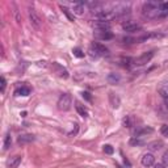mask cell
Masks as SVG:
<instances>
[{
	"mask_svg": "<svg viewBox=\"0 0 168 168\" xmlns=\"http://www.w3.org/2000/svg\"><path fill=\"white\" fill-rule=\"evenodd\" d=\"M160 12H161V3H159V2H147L143 4L142 13L147 18L158 17V16H160Z\"/></svg>",
	"mask_w": 168,
	"mask_h": 168,
	"instance_id": "1",
	"label": "cell"
},
{
	"mask_svg": "<svg viewBox=\"0 0 168 168\" xmlns=\"http://www.w3.org/2000/svg\"><path fill=\"white\" fill-rule=\"evenodd\" d=\"M71 104H72V97L68 95V93H63V95H60L59 100H58V109L59 110H68L71 108Z\"/></svg>",
	"mask_w": 168,
	"mask_h": 168,
	"instance_id": "2",
	"label": "cell"
},
{
	"mask_svg": "<svg viewBox=\"0 0 168 168\" xmlns=\"http://www.w3.org/2000/svg\"><path fill=\"white\" fill-rule=\"evenodd\" d=\"M152 58H154V51L145 53V54H142L141 57H138L137 59H134V65H137V66H143V65L148 63V62H150Z\"/></svg>",
	"mask_w": 168,
	"mask_h": 168,
	"instance_id": "3",
	"label": "cell"
},
{
	"mask_svg": "<svg viewBox=\"0 0 168 168\" xmlns=\"http://www.w3.org/2000/svg\"><path fill=\"white\" fill-rule=\"evenodd\" d=\"M122 29L127 33H134V32H137V30H141V25L134 22V21H126V22L122 24Z\"/></svg>",
	"mask_w": 168,
	"mask_h": 168,
	"instance_id": "4",
	"label": "cell"
},
{
	"mask_svg": "<svg viewBox=\"0 0 168 168\" xmlns=\"http://www.w3.org/2000/svg\"><path fill=\"white\" fill-rule=\"evenodd\" d=\"M142 166L143 167H154V164H155V156L152 154H150V152H147V154H145L142 156Z\"/></svg>",
	"mask_w": 168,
	"mask_h": 168,
	"instance_id": "5",
	"label": "cell"
},
{
	"mask_svg": "<svg viewBox=\"0 0 168 168\" xmlns=\"http://www.w3.org/2000/svg\"><path fill=\"white\" fill-rule=\"evenodd\" d=\"M93 28L96 30H110V24L107 21H96L93 22Z\"/></svg>",
	"mask_w": 168,
	"mask_h": 168,
	"instance_id": "6",
	"label": "cell"
},
{
	"mask_svg": "<svg viewBox=\"0 0 168 168\" xmlns=\"http://www.w3.org/2000/svg\"><path fill=\"white\" fill-rule=\"evenodd\" d=\"M154 132V129L150 126H145V127H141V129H137L134 132V137H142V135H146V134H150Z\"/></svg>",
	"mask_w": 168,
	"mask_h": 168,
	"instance_id": "7",
	"label": "cell"
},
{
	"mask_svg": "<svg viewBox=\"0 0 168 168\" xmlns=\"http://www.w3.org/2000/svg\"><path fill=\"white\" fill-rule=\"evenodd\" d=\"M96 37H98L100 40H110V38H113V34L109 30H97Z\"/></svg>",
	"mask_w": 168,
	"mask_h": 168,
	"instance_id": "8",
	"label": "cell"
},
{
	"mask_svg": "<svg viewBox=\"0 0 168 168\" xmlns=\"http://www.w3.org/2000/svg\"><path fill=\"white\" fill-rule=\"evenodd\" d=\"M20 163H21V156H20V155H16V156L11 158L8 160L7 166H8V168H16V167H18V164H20Z\"/></svg>",
	"mask_w": 168,
	"mask_h": 168,
	"instance_id": "9",
	"label": "cell"
},
{
	"mask_svg": "<svg viewBox=\"0 0 168 168\" xmlns=\"http://www.w3.org/2000/svg\"><path fill=\"white\" fill-rule=\"evenodd\" d=\"M29 17H30V22H32V25H33L34 28L38 29V28L41 26V20H40V17L37 16V15L34 13V12H30Z\"/></svg>",
	"mask_w": 168,
	"mask_h": 168,
	"instance_id": "10",
	"label": "cell"
},
{
	"mask_svg": "<svg viewBox=\"0 0 168 168\" xmlns=\"http://www.w3.org/2000/svg\"><path fill=\"white\" fill-rule=\"evenodd\" d=\"M92 47L98 53V55H100V57H101V55L108 54V49L105 47V46H103V45H100V43H92Z\"/></svg>",
	"mask_w": 168,
	"mask_h": 168,
	"instance_id": "11",
	"label": "cell"
},
{
	"mask_svg": "<svg viewBox=\"0 0 168 168\" xmlns=\"http://www.w3.org/2000/svg\"><path fill=\"white\" fill-rule=\"evenodd\" d=\"M158 92H159V95L164 98V100H168V84H161V85H159Z\"/></svg>",
	"mask_w": 168,
	"mask_h": 168,
	"instance_id": "12",
	"label": "cell"
},
{
	"mask_svg": "<svg viewBox=\"0 0 168 168\" xmlns=\"http://www.w3.org/2000/svg\"><path fill=\"white\" fill-rule=\"evenodd\" d=\"M33 141H34V135H32V134H25V135L18 137V143H29Z\"/></svg>",
	"mask_w": 168,
	"mask_h": 168,
	"instance_id": "13",
	"label": "cell"
},
{
	"mask_svg": "<svg viewBox=\"0 0 168 168\" xmlns=\"http://www.w3.org/2000/svg\"><path fill=\"white\" fill-rule=\"evenodd\" d=\"M72 12H74L75 15H83V13H84V4H83V3L74 4V7H72Z\"/></svg>",
	"mask_w": 168,
	"mask_h": 168,
	"instance_id": "14",
	"label": "cell"
},
{
	"mask_svg": "<svg viewBox=\"0 0 168 168\" xmlns=\"http://www.w3.org/2000/svg\"><path fill=\"white\" fill-rule=\"evenodd\" d=\"M109 100H110V104L113 108H118L120 107V97L116 96L114 93H110L109 95Z\"/></svg>",
	"mask_w": 168,
	"mask_h": 168,
	"instance_id": "15",
	"label": "cell"
},
{
	"mask_svg": "<svg viewBox=\"0 0 168 168\" xmlns=\"http://www.w3.org/2000/svg\"><path fill=\"white\" fill-rule=\"evenodd\" d=\"M122 125L125 126V127H132L134 126V118L132 116H126V117H123V120H122Z\"/></svg>",
	"mask_w": 168,
	"mask_h": 168,
	"instance_id": "16",
	"label": "cell"
},
{
	"mask_svg": "<svg viewBox=\"0 0 168 168\" xmlns=\"http://www.w3.org/2000/svg\"><path fill=\"white\" fill-rule=\"evenodd\" d=\"M130 145L132 146H142V145H145V139H143L142 137H133V138L130 139Z\"/></svg>",
	"mask_w": 168,
	"mask_h": 168,
	"instance_id": "17",
	"label": "cell"
},
{
	"mask_svg": "<svg viewBox=\"0 0 168 168\" xmlns=\"http://www.w3.org/2000/svg\"><path fill=\"white\" fill-rule=\"evenodd\" d=\"M161 147H163V142L161 141H155V142H151L150 145H148V148L152 151H158Z\"/></svg>",
	"mask_w": 168,
	"mask_h": 168,
	"instance_id": "18",
	"label": "cell"
},
{
	"mask_svg": "<svg viewBox=\"0 0 168 168\" xmlns=\"http://www.w3.org/2000/svg\"><path fill=\"white\" fill-rule=\"evenodd\" d=\"M29 93H30V89L28 88V87H21V88L15 91L16 96H29Z\"/></svg>",
	"mask_w": 168,
	"mask_h": 168,
	"instance_id": "19",
	"label": "cell"
},
{
	"mask_svg": "<svg viewBox=\"0 0 168 168\" xmlns=\"http://www.w3.org/2000/svg\"><path fill=\"white\" fill-rule=\"evenodd\" d=\"M120 80H121V78L118 74H109L108 75V82L110 84H117V83H120Z\"/></svg>",
	"mask_w": 168,
	"mask_h": 168,
	"instance_id": "20",
	"label": "cell"
},
{
	"mask_svg": "<svg viewBox=\"0 0 168 168\" xmlns=\"http://www.w3.org/2000/svg\"><path fill=\"white\" fill-rule=\"evenodd\" d=\"M76 110H78V113L82 116V117H87L88 116V110H87L82 104H79V103H76Z\"/></svg>",
	"mask_w": 168,
	"mask_h": 168,
	"instance_id": "21",
	"label": "cell"
},
{
	"mask_svg": "<svg viewBox=\"0 0 168 168\" xmlns=\"http://www.w3.org/2000/svg\"><path fill=\"white\" fill-rule=\"evenodd\" d=\"M11 143H12L11 133H7V135H5V139H4V150H8V148L11 147Z\"/></svg>",
	"mask_w": 168,
	"mask_h": 168,
	"instance_id": "22",
	"label": "cell"
},
{
	"mask_svg": "<svg viewBox=\"0 0 168 168\" xmlns=\"http://www.w3.org/2000/svg\"><path fill=\"white\" fill-rule=\"evenodd\" d=\"M72 53H74V55H75V57H78V58H83V57H84V53L82 51V49H79V47L74 49Z\"/></svg>",
	"mask_w": 168,
	"mask_h": 168,
	"instance_id": "23",
	"label": "cell"
},
{
	"mask_svg": "<svg viewBox=\"0 0 168 168\" xmlns=\"http://www.w3.org/2000/svg\"><path fill=\"white\" fill-rule=\"evenodd\" d=\"M104 152L108 154V155H112V154L114 152V148L112 147L110 145H105V146H104Z\"/></svg>",
	"mask_w": 168,
	"mask_h": 168,
	"instance_id": "24",
	"label": "cell"
},
{
	"mask_svg": "<svg viewBox=\"0 0 168 168\" xmlns=\"http://www.w3.org/2000/svg\"><path fill=\"white\" fill-rule=\"evenodd\" d=\"M88 53H89V55H91L92 58H98V57H100V55H98V53H97L92 46L89 47V51H88Z\"/></svg>",
	"mask_w": 168,
	"mask_h": 168,
	"instance_id": "25",
	"label": "cell"
},
{
	"mask_svg": "<svg viewBox=\"0 0 168 168\" xmlns=\"http://www.w3.org/2000/svg\"><path fill=\"white\" fill-rule=\"evenodd\" d=\"M62 11L65 12V13H66V16H67L68 18H70L71 21H75V18H74V16H72V15L70 13V12H68V9H67V8H63V7H62Z\"/></svg>",
	"mask_w": 168,
	"mask_h": 168,
	"instance_id": "26",
	"label": "cell"
},
{
	"mask_svg": "<svg viewBox=\"0 0 168 168\" xmlns=\"http://www.w3.org/2000/svg\"><path fill=\"white\" fill-rule=\"evenodd\" d=\"M161 160H163V164L166 167H168V151L163 154V158H161Z\"/></svg>",
	"mask_w": 168,
	"mask_h": 168,
	"instance_id": "27",
	"label": "cell"
},
{
	"mask_svg": "<svg viewBox=\"0 0 168 168\" xmlns=\"http://www.w3.org/2000/svg\"><path fill=\"white\" fill-rule=\"evenodd\" d=\"M160 132H161V134H163L164 137H168V126H167V125H164V126H161V129H160Z\"/></svg>",
	"mask_w": 168,
	"mask_h": 168,
	"instance_id": "28",
	"label": "cell"
},
{
	"mask_svg": "<svg viewBox=\"0 0 168 168\" xmlns=\"http://www.w3.org/2000/svg\"><path fill=\"white\" fill-rule=\"evenodd\" d=\"M0 82H2V88H0V89H2V92H4L5 91V87H7V82H5L4 78L0 79Z\"/></svg>",
	"mask_w": 168,
	"mask_h": 168,
	"instance_id": "29",
	"label": "cell"
},
{
	"mask_svg": "<svg viewBox=\"0 0 168 168\" xmlns=\"http://www.w3.org/2000/svg\"><path fill=\"white\" fill-rule=\"evenodd\" d=\"M82 95H83V97L85 98V100H87V101H91V100H92V97H91V95H89V93H88V92H83V93H82Z\"/></svg>",
	"mask_w": 168,
	"mask_h": 168,
	"instance_id": "30",
	"label": "cell"
},
{
	"mask_svg": "<svg viewBox=\"0 0 168 168\" xmlns=\"http://www.w3.org/2000/svg\"><path fill=\"white\" fill-rule=\"evenodd\" d=\"M154 168H167L163 163H158V164H154Z\"/></svg>",
	"mask_w": 168,
	"mask_h": 168,
	"instance_id": "31",
	"label": "cell"
},
{
	"mask_svg": "<svg viewBox=\"0 0 168 168\" xmlns=\"http://www.w3.org/2000/svg\"><path fill=\"white\" fill-rule=\"evenodd\" d=\"M161 9H168V2H163V3H161Z\"/></svg>",
	"mask_w": 168,
	"mask_h": 168,
	"instance_id": "32",
	"label": "cell"
},
{
	"mask_svg": "<svg viewBox=\"0 0 168 168\" xmlns=\"http://www.w3.org/2000/svg\"><path fill=\"white\" fill-rule=\"evenodd\" d=\"M164 105H166V108L168 109V100H164Z\"/></svg>",
	"mask_w": 168,
	"mask_h": 168,
	"instance_id": "33",
	"label": "cell"
}]
</instances>
